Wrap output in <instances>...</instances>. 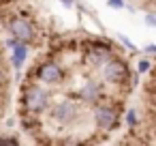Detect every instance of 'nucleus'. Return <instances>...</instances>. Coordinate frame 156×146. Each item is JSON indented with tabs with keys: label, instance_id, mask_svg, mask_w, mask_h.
Segmentation results:
<instances>
[{
	"label": "nucleus",
	"instance_id": "obj_1",
	"mask_svg": "<svg viewBox=\"0 0 156 146\" xmlns=\"http://www.w3.org/2000/svg\"><path fill=\"white\" fill-rule=\"evenodd\" d=\"M101 71H103V77H105L109 84H122V82H126V77H128L126 65H124L122 60H115V58L107 60V62L101 67Z\"/></svg>",
	"mask_w": 156,
	"mask_h": 146
},
{
	"label": "nucleus",
	"instance_id": "obj_11",
	"mask_svg": "<svg viewBox=\"0 0 156 146\" xmlns=\"http://www.w3.org/2000/svg\"><path fill=\"white\" fill-rule=\"evenodd\" d=\"M111 9H124V0H109L107 2Z\"/></svg>",
	"mask_w": 156,
	"mask_h": 146
},
{
	"label": "nucleus",
	"instance_id": "obj_10",
	"mask_svg": "<svg viewBox=\"0 0 156 146\" xmlns=\"http://www.w3.org/2000/svg\"><path fill=\"white\" fill-rule=\"evenodd\" d=\"M7 144H9V146H15L17 140H15V137H0V146H7Z\"/></svg>",
	"mask_w": 156,
	"mask_h": 146
},
{
	"label": "nucleus",
	"instance_id": "obj_15",
	"mask_svg": "<svg viewBox=\"0 0 156 146\" xmlns=\"http://www.w3.org/2000/svg\"><path fill=\"white\" fill-rule=\"evenodd\" d=\"M62 5L64 7H73V0H62Z\"/></svg>",
	"mask_w": 156,
	"mask_h": 146
},
{
	"label": "nucleus",
	"instance_id": "obj_3",
	"mask_svg": "<svg viewBox=\"0 0 156 146\" xmlns=\"http://www.w3.org/2000/svg\"><path fill=\"white\" fill-rule=\"evenodd\" d=\"M49 114H51V120H56L60 125H66V122H71L77 116V105L73 101H60V103H56L51 107Z\"/></svg>",
	"mask_w": 156,
	"mask_h": 146
},
{
	"label": "nucleus",
	"instance_id": "obj_4",
	"mask_svg": "<svg viewBox=\"0 0 156 146\" xmlns=\"http://www.w3.org/2000/svg\"><path fill=\"white\" fill-rule=\"evenodd\" d=\"M94 120H96V125H98L101 129L111 131V129L118 125V112H115L113 107H109V105H96V110H94Z\"/></svg>",
	"mask_w": 156,
	"mask_h": 146
},
{
	"label": "nucleus",
	"instance_id": "obj_13",
	"mask_svg": "<svg viewBox=\"0 0 156 146\" xmlns=\"http://www.w3.org/2000/svg\"><path fill=\"white\" fill-rule=\"evenodd\" d=\"M147 69H150V62H147V60H141V62H139V73H143V71H147Z\"/></svg>",
	"mask_w": 156,
	"mask_h": 146
},
{
	"label": "nucleus",
	"instance_id": "obj_6",
	"mask_svg": "<svg viewBox=\"0 0 156 146\" xmlns=\"http://www.w3.org/2000/svg\"><path fill=\"white\" fill-rule=\"evenodd\" d=\"M39 77H41V82H45V84H60L62 77H64V73H62L60 65H56V62H45V65L39 69Z\"/></svg>",
	"mask_w": 156,
	"mask_h": 146
},
{
	"label": "nucleus",
	"instance_id": "obj_7",
	"mask_svg": "<svg viewBox=\"0 0 156 146\" xmlns=\"http://www.w3.org/2000/svg\"><path fill=\"white\" fill-rule=\"evenodd\" d=\"M79 99L81 101H86V103H96L98 99H101V95H103V86L98 84V82H94V80H88L81 88H79Z\"/></svg>",
	"mask_w": 156,
	"mask_h": 146
},
{
	"label": "nucleus",
	"instance_id": "obj_12",
	"mask_svg": "<svg viewBox=\"0 0 156 146\" xmlns=\"http://www.w3.org/2000/svg\"><path fill=\"white\" fill-rule=\"evenodd\" d=\"M126 122H128L130 127H135V122H137V114H135V112H128V116H126Z\"/></svg>",
	"mask_w": 156,
	"mask_h": 146
},
{
	"label": "nucleus",
	"instance_id": "obj_2",
	"mask_svg": "<svg viewBox=\"0 0 156 146\" xmlns=\"http://www.w3.org/2000/svg\"><path fill=\"white\" fill-rule=\"evenodd\" d=\"M24 105H26V110L30 114H39V112H43L47 107V95L41 88L30 86L26 90V95H24Z\"/></svg>",
	"mask_w": 156,
	"mask_h": 146
},
{
	"label": "nucleus",
	"instance_id": "obj_14",
	"mask_svg": "<svg viewBox=\"0 0 156 146\" xmlns=\"http://www.w3.org/2000/svg\"><path fill=\"white\" fill-rule=\"evenodd\" d=\"M145 22H147L150 26H156V17H154V15H147V17H145Z\"/></svg>",
	"mask_w": 156,
	"mask_h": 146
},
{
	"label": "nucleus",
	"instance_id": "obj_8",
	"mask_svg": "<svg viewBox=\"0 0 156 146\" xmlns=\"http://www.w3.org/2000/svg\"><path fill=\"white\" fill-rule=\"evenodd\" d=\"M11 35H13L17 41H22V43H30V41L34 39L32 26H30L28 22H24V20H15V22H11Z\"/></svg>",
	"mask_w": 156,
	"mask_h": 146
},
{
	"label": "nucleus",
	"instance_id": "obj_5",
	"mask_svg": "<svg viewBox=\"0 0 156 146\" xmlns=\"http://www.w3.org/2000/svg\"><path fill=\"white\" fill-rule=\"evenodd\" d=\"M111 50L107 45H98V47H90L88 54H86V62L90 67H103L107 60H111Z\"/></svg>",
	"mask_w": 156,
	"mask_h": 146
},
{
	"label": "nucleus",
	"instance_id": "obj_9",
	"mask_svg": "<svg viewBox=\"0 0 156 146\" xmlns=\"http://www.w3.org/2000/svg\"><path fill=\"white\" fill-rule=\"evenodd\" d=\"M13 50H15V52H13V67L20 69V67L24 65V60H26V52H28V47H26L22 41H17V43L13 45Z\"/></svg>",
	"mask_w": 156,
	"mask_h": 146
}]
</instances>
